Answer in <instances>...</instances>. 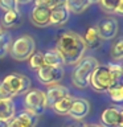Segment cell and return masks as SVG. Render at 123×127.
<instances>
[{"label": "cell", "mask_w": 123, "mask_h": 127, "mask_svg": "<svg viewBox=\"0 0 123 127\" xmlns=\"http://www.w3.org/2000/svg\"><path fill=\"white\" fill-rule=\"evenodd\" d=\"M38 118L40 117L37 115L24 110L17 117H13L11 119L8 127H36V125L38 123Z\"/></svg>", "instance_id": "12"}, {"label": "cell", "mask_w": 123, "mask_h": 127, "mask_svg": "<svg viewBox=\"0 0 123 127\" xmlns=\"http://www.w3.org/2000/svg\"><path fill=\"white\" fill-rule=\"evenodd\" d=\"M63 77V67L62 66H49L44 65L41 69L37 70V79L40 83L46 86L57 85Z\"/></svg>", "instance_id": "7"}, {"label": "cell", "mask_w": 123, "mask_h": 127, "mask_svg": "<svg viewBox=\"0 0 123 127\" xmlns=\"http://www.w3.org/2000/svg\"><path fill=\"white\" fill-rule=\"evenodd\" d=\"M28 61H29V66H31V69H33L37 71L38 69H41V67L45 65V62H44V54L42 53H34L29 58H28Z\"/></svg>", "instance_id": "23"}, {"label": "cell", "mask_w": 123, "mask_h": 127, "mask_svg": "<svg viewBox=\"0 0 123 127\" xmlns=\"http://www.w3.org/2000/svg\"><path fill=\"white\" fill-rule=\"evenodd\" d=\"M69 16H70V12L67 11L66 5L52 8L50 9V21H49V24L50 25H56V27L63 25V24L69 20Z\"/></svg>", "instance_id": "14"}, {"label": "cell", "mask_w": 123, "mask_h": 127, "mask_svg": "<svg viewBox=\"0 0 123 127\" xmlns=\"http://www.w3.org/2000/svg\"><path fill=\"white\" fill-rule=\"evenodd\" d=\"M24 107H25V111H28V113H32L40 117L48 107L45 91L38 89L28 90L24 94Z\"/></svg>", "instance_id": "6"}, {"label": "cell", "mask_w": 123, "mask_h": 127, "mask_svg": "<svg viewBox=\"0 0 123 127\" xmlns=\"http://www.w3.org/2000/svg\"><path fill=\"white\" fill-rule=\"evenodd\" d=\"M16 114V106L12 98L0 99V119L1 121H11Z\"/></svg>", "instance_id": "16"}, {"label": "cell", "mask_w": 123, "mask_h": 127, "mask_svg": "<svg viewBox=\"0 0 123 127\" xmlns=\"http://www.w3.org/2000/svg\"><path fill=\"white\" fill-rule=\"evenodd\" d=\"M99 7L106 13L123 15V0H99Z\"/></svg>", "instance_id": "17"}, {"label": "cell", "mask_w": 123, "mask_h": 127, "mask_svg": "<svg viewBox=\"0 0 123 127\" xmlns=\"http://www.w3.org/2000/svg\"><path fill=\"white\" fill-rule=\"evenodd\" d=\"M62 5H66V0H54L53 1V8L62 7Z\"/></svg>", "instance_id": "30"}, {"label": "cell", "mask_w": 123, "mask_h": 127, "mask_svg": "<svg viewBox=\"0 0 123 127\" xmlns=\"http://www.w3.org/2000/svg\"><path fill=\"white\" fill-rule=\"evenodd\" d=\"M11 45H12V36L7 31H1L0 32V58H4L9 53Z\"/></svg>", "instance_id": "22"}, {"label": "cell", "mask_w": 123, "mask_h": 127, "mask_svg": "<svg viewBox=\"0 0 123 127\" xmlns=\"http://www.w3.org/2000/svg\"><path fill=\"white\" fill-rule=\"evenodd\" d=\"M56 49L61 53L65 65H77L83 58L86 45L81 34L69 31L63 32L58 37Z\"/></svg>", "instance_id": "1"}, {"label": "cell", "mask_w": 123, "mask_h": 127, "mask_svg": "<svg viewBox=\"0 0 123 127\" xmlns=\"http://www.w3.org/2000/svg\"><path fill=\"white\" fill-rule=\"evenodd\" d=\"M89 1H90V4H94V3H98L99 0H89Z\"/></svg>", "instance_id": "34"}, {"label": "cell", "mask_w": 123, "mask_h": 127, "mask_svg": "<svg viewBox=\"0 0 123 127\" xmlns=\"http://www.w3.org/2000/svg\"><path fill=\"white\" fill-rule=\"evenodd\" d=\"M44 62H45V65H49V66H62V65H65L62 56L57 49H49L48 52H45V53H44Z\"/></svg>", "instance_id": "20"}, {"label": "cell", "mask_w": 123, "mask_h": 127, "mask_svg": "<svg viewBox=\"0 0 123 127\" xmlns=\"http://www.w3.org/2000/svg\"><path fill=\"white\" fill-rule=\"evenodd\" d=\"M19 4H28V3H31L32 0H17Z\"/></svg>", "instance_id": "32"}, {"label": "cell", "mask_w": 123, "mask_h": 127, "mask_svg": "<svg viewBox=\"0 0 123 127\" xmlns=\"http://www.w3.org/2000/svg\"><path fill=\"white\" fill-rule=\"evenodd\" d=\"M86 127H102L101 125H95V123H93V125H86Z\"/></svg>", "instance_id": "33"}, {"label": "cell", "mask_w": 123, "mask_h": 127, "mask_svg": "<svg viewBox=\"0 0 123 127\" xmlns=\"http://www.w3.org/2000/svg\"><path fill=\"white\" fill-rule=\"evenodd\" d=\"M9 126V121H1L0 119V127H8Z\"/></svg>", "instance_id": "31"}, {"label": "cell", "mask_w": 123, "mask_h": 127, "mask_svg": "<svg viewBox=\"0 0 123 127\" xmlns=\"http://www.w3.org/2000/svg\"><path fill=\"white\" fill-rule=\"evenodd\" d=\"M111 57L115 61H121L123 58V38H119L111 48Z\"/></svg>", "instance_id": "25"}, {"label": "cell", "mask_w": 123, "mask_h": 127, "mask_svg": "<svg viewBox=\"0 0 123 127\" xmlns=\"http://www.w3.org/2000/svg\"><path fill=\"white\" fill-rule=\"evenodd\" d=\"M36 52V41L29 34H23L12 41L9 54L16 61H27Z\"/></svg>", "instance_id": "4"}, {"label": "cell", "mask_w": 123, "mask_h": 127, "mask_svg": "<svg viewBox=\"0 0 123 127\" xmlns=\"http://www.w3.org/2000/svg\"><path fill=\"white\" fill-rule=\"evenodd\" d=\"M53 1L54 0H34V4L38 7H45V8L52 9L53 8Z\"/></svg>", "instance_id": "28"}, {"label": "cell", "mask_w": 123, "mask_h": 127, "mask_svg": "<svg viewBox=\"0 0 123 127\" xmlns=\"http://www.w3.org/2000/svg\"><path fill=\"white\" fill-rule=\"evenodd\" d=\"M21 23V13L19 9H13V11H8L4 12L3 19H1V24L5 28H15Z\"/></svg>", "instance_id": "18"}, {"label": "cell", "mask_w": 123, "mask_h": 127, "mask_svg": "<svg viewBox=\"0 0 123 127\" xmlns=\"http://www.w3.org/2000/svg\"><path fill=\"white\" fill-rule=\"evenodd\" d=\"M109 95L110 98L113 99L114 102H122L123 101V87L122 85H119V83H115L114 86H111L109 90Z\"/></svg>", "instance_id": "24"}, {"label": "cell", "mask_w": 123, "mask_h": 127, "mask_svg": "<svg viewBox=\"0 0 123 127\" xmlns=\"http://www.w3.org/2000/svg\"><path fill=\"white\" fill-rule=\"evenodd\" d=\"M115 83L117 82H115L113 74L110 73L107 65H98L93 70L89 79V86H91V89L95 90L97 93H105Z\"/></svg>", "instance_id": "5"}, {"label": "cell", "mask_w": 123, "mask_h": 127, "mask_svg": "<svg viewBox=\"0 0 123 127\" xmlns=\"http://www.w3.org/2000/svg\"><path fill=\"white\" fill-rule=\"evenodd\" d=\"M31 21L33 25L38 28H45L50 25V9L45 7H38L34 5V8L31 12Z\"/></svg>", "instance_id": "11"}, {"label": "cell", "mask_w": 123, "mask_h": 127, "mask_svg": "<svg viewBox=\"0 0 123 127\" xmlns=\"http://www.w3.org/2000/svg\"><path fill=\"white\" fill-rule=\"evenodd\" d=\"M102 127H123V111L121 107H107L101 115Z\"/></svg>", "instance_id": "8"}, {"label": "cell", "mask_w": 123, "mask_h": 127, "mask_svg": "<svg viewBox=\"0 0 123 127\" xmlns=\"http://www.w3.org/2000/svg\"><path fill=\"white\" fill-rule=\"evenodd\" d=\"M107 67H109V70H110V73L113 74V77L115 79V82H119V79H121L122 77V73H123V70H122V66L119 65V64H109L107 65Z\"/></svg>", "instance_id": "26"}, {"label": "cell", "mask_w": 123, "mask_h": 127, "mask_svg": "<svg viewBox=\"0 0 123 127\" xmlns=\"http://www.w3.org/2000/svg\"><path fill=\"white\" fill-rule=\"evenodd\" d=\"M95 27H97L102 40H113L115 36L118 34V29H119L118 21L113 17L103 19L102 21Z\"/></svg>", "instance_id": "10"}, {"label": "cell", "mask_w": 123, "mask_h": 127, "mask_svg": "<svg viewBox=\"0 0 123 127\" xmlns=\"http://www.w3.org/2000/svg\"><path fill=\"white\" fill-rule=\"evenodd\" d=\"M65 127H86V123H83L82 121H73L65 125Z\"/></svg>", "instance_id": "29"}, {"label": "cell", "mask_w": 123, "mask_h": 127, "mask_svg": "<svg viewBox=\"0 0 123 127\" xmlns=\"http://www.w3.org/2000/svg\"><path fill=\"white\" fill-rule=\"evenodd\" d=\"M17 7H19V1H17V0H0V8H1L4 12L19 9Z\"/></svg>", "instance_id": "27"}, {"label": "cell", "mask_w": 123, "mask_h": 127, "mask_svg": "<svg viewBox=\"0 0 123 127\" xmlns=\"http://www.w3.org/2000/svg\"><path fill=\"white\" fill-rule=\"evenodd\" d=\"M90 113V103L85 98H74L71 107L69 110V117L73 118L74 121H82L86 118Z\"/></svg>", "instance_id": "9"}, {"label": "cell", "mask_w": 123, "mask_h": 127, "mask_svg": "<svg viewBox=\"0 0 123 127\" xmlns=\"http://www.w3.org/2000/svg\"><path fill=\"white\" fill-rule=\"evenodd\" d=\"M82 38L85 41L86 49H97L102 45V37L99 34L97 27H89Z\"/></svg>", "instance_id": "15"}, {"label": "cell", "mask_w": 123, "mask_h": 127, "mask_svg": "<svg viewBox=\"0 0 123 127\" xmlns=\"http://www.w3.org/2000/svg\"><path fill=\"white\" fill-rule=\"evenodd\" d=\"M73 99L74 98L71 97V95H66V97H63V98L60 99V101L56 102L50 109L58 115H67L70 107H71V103H73Z\"/></svg>", "instance_id": "19"}, {"label": "cell", "mask_w": 123, "mask_h": 127, "mask_svg": "<svg viewBox=\"0 0 123 127\" xmlns=\"http://www.w3.org/2000/svg\"><path fill=\"white\" fill-rule=\"evenodd\" d=\"M32 82L28 75L12 73L0 82V99L13 98L16 95L25 94L31 89Z\"/></svg>", "instance_id": "2"}, {"label": "cell", "mask_w": 123, "mask_h": 127, "mask_svg": "<svg viewBox=\"0 0 123 127\" xmlns=\"http://www.w3.org/2000/svg\"><path fill=\"white\" fill-rule=\"evenodd\" d=\"M70 95L69 89L63 85H52L49 86V89L45 91V97H46V105L48 107H52L57 101H60L61 98Z\"/></svg>", "instance_id": "13"}, {"label": "cell", "mask_w": 123, "mask_h": 127, "mask_svg": "<svg viewBox=\"0 0 123 127\" xmlns=\"http://www.w3.org/2000/svg\"><path fill=\"white\" fill-rule=\"evenodd\" d=\"M90 5L89 0H66V8L71 13H82Z\"/></svg>", "instance_id": "21"}, {"label": "cell", "mask_w": 123, "mask_h": 127, "mask_svg": "<svg viewBox=\"0 0 123 127\" xmlns=\"http://www.w3.org/2000/svg\"><path fill=\"white\" fill-rule=\"evenodd\" d=\"M1 31H3V29H1V27H0V32H1Z\"/></svg>", "instance_id": "35"}, {"label": "cell", "mask_w": 123, "mask_h": 127, "mask_svg": "<svg viewBox=\"0 0 123 127\" xmlns=\"http://www.w3.org/2000/svg\"><path fill=\"white\" fill-rule=\"evenodd\" d=\"M99 65L98 60L94 57H85L75 65L71 73V83L77 89H86L89 87V79L93 70Z\"/></svg>", "instance_id": "3"}]
</instances>
